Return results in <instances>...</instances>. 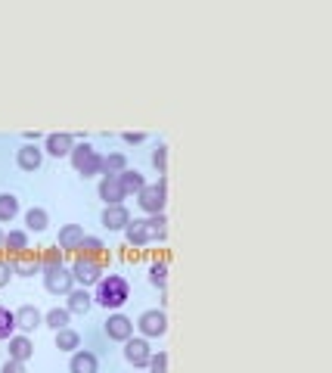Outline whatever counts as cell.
<instances>
[{
    "label": "cell",
    "instance_id": "obj_1",
    "mask_svg": "<svg viewBox=\"0 0 332 373\" xmlns=\"http://www.w3.org/2000/svg\"><path fill=\"white\" fill-rule=\"evenodd\" d=\"M93 302L109 308V311H118L121 305L131 299V283H127L121 274H109V277H99V283L93 286Z\"/></svg>",
    "mask_w": 332,
    "mask_h": 373
},
{
    "label": "cell",
    "instance_id": "obj_2",
    "mask_svg": "<svg viewBox=\"0 0 332 373\" xmlns=\"http://www.w3.org/2000/svg\"><path fill=\"white\" fill-rule=\"evenodd\" d=\"M69 159H71V168H75L81 177L99 175V165H103L99 149H93L90 143H75V147H71V153H69Z\"/></svg>",
    "mask_w": 332,
    "mask_h": 373
},
{
    "label": "cell",
    "instance_id": "obj_3",
    "mask_svg": "<svg viewBox=\"0 0 332 373\" xmlns=\"http://www.w3.org/2000/svg\"><path fill=\"white\" fill-rule=\"evenodd\" d=\"M137 203H140V209L146 215L165 212V203H168V177H158L155 184H146L137 193Z\"/></svg>",
    "mask_w": 332,
    "mask_h": 373
},
{
    "label": "cell",
    "instance_id": "obj_4",
    "mask_svg": "<svg viewBox=\"0 0 332 373\" xmlns=\"http://www.w3.org/2000/svg\"><path fill=\"white\" fill-rule=\"evenodd\" d=\"M71 277L88 290V286H97L99 277H103V262L99 258H75L71 262Z\"/></svg>",
    "mask_w": 332,
    "mask_h": 373
},
{
    "label": "cell",
    "instance_id": "obj_5",
    "mask_svg": "<svg viewBox=\"0 0 332 373\" xmlns=\"http://www.w3.org/2000/svg\"><path fill=\"white\" fill-rule=\"evenodd\" d=\"M137 327H140L143 339H158V336L168 333V314H165L162 308H149V311L140 314Z\"/></svg>",
    "mask_w": 332,
    "mask_h": 373
},
{
    "label": "cell",
    "instance_id": "obj_6",
    "mask_svg": "<svg viewBox=\"0 0 332 373\" xmlns=\"http://www.w3.org/2000/svg\"><path fill=\"white\" fill-rule=\"evenodd\" d=\"M41 274H44L47 292H53V296H69V292L75 290V277H71V268H66V264L50 268V271H41Z\"/></svg>",
    "mask_w": 332,
    "mask_h": 373
},
{
    "label": "cell",
    "instance_id": "obj_7",
    "mask_svg": "<svg viewBox=\"0 0 332 373\" xmlns=\"http://www.w3.org/2000/svg\"><path fill=\"white\" fill-rule=\"evenodd\" d=\"M6 264H10V271L16 277H34L41 274V258H38V249H25V252L6 258Z\"/></svg>",
    "mask_w": 332,
    "mask_h": 373
},
{
    "label": "cell",
    "instance_id": "obj_8",
    "mask_svg": "<svg viewBox=\"0 0 332 373\" xmlns=\"http://www.w3.org/2000/svg\"><path fill=\"white\" fill-rule=\"evenodd\" d=\"M149 355H153V348H149V342L143 339V336H131V339H125V361L127 364H134V367H146Z\"/></svg>",
    "mask_w": 332,
    "mask_h": 373
},
{
    "label": "cell",
    "instance_id": "obj_9",
    "mask_svg": "<svg viewBox=\"0 0 332 373\" xmlns=\"http://www.w3.org/2000/svg\"><path fill=\"white\" fill-rule=\"evenodd\" d=\"M97 193H99V199H103L106 205H125V199H127L125 190H121V184H118V175H103Z\"/></svg>",
    "mask_w": 332,
    "mask_h": 373
},
{
    "label": "cell",
    "instance_id": "obj_10",
    "mask_svg": "<svg viewBox=\"0 0 332 373\" xmlns=\"http://www.w3.org/2000/svg\"><path fill=\"white\" fill-rule=\"evenodd\" d=\"M103 330H106L109 339L125 342V339H131V336H134V320L125 318V314H109V320L103 324Z\"/></svg>",
    "mask_w": 332,
    "mask_h": 373
},
{
    "label": "cell",
    "instance_id": "obj_11",
    "mask_svg": "<svg viewBox=\"0 0 332 373\" xmlns=\"http://www.w3.org/2000/svg\"><path fill=\"white\" fill-rule=\"evenodd\" d=\"M16 162L22 171H38L41 165H44V149H41L38 143H22V147L16 149Z\"/></svg>",
    "mask_w": 332,
    "mask_h": 373
},
{
    "label": "cell",
    "instance_id": "obj_12",
    "mask_svg": "<svg viewBox=\"0 0 332 373\" xmlns=\"http://www.w3.org/2000/svg\"><path fill=\"white\" fill-rule=\"evenodd\" d=\"M99 221H103L106 231H125L131 224V212H127V205H106Z\"/></svg>",
    "mask_w": 332,
    "mask_h": 373
},
{
    "label": "cell",
    "instance_id": "obj_13",
    "mask_svg": "<svg viewBox=\"0 0 332 373\" xmlns=\"http://www.w3.org/2000/svg\"><path fill=\"white\" fill-rule=\"evenodd\" d=\"M71 147H75V137H71V134H66V131H60V134H47V137H44V153L56 156V159L69 156V153H71Z\"/></svg>",
    "mask_w": 332,
    "mask_h": 373
},
{
    "label": "cell",
    "instance_id": "obj_14",
    "mask_svg": "<svg viewBox=\"0 0 332 373\" xmlns=\"http://www.w3.org/2000/svg\"><path fill=\"white\" fill-rule=\"evenodd\" d=\"M99 370V361L97 355L88 348H78L71 351V361H69V373H97Z\"/></svg>",
    "mask_w": 332,
    "mask_h": 373
},
{
    "label": "cell",
    "instance_id": "obj_15",
    "mask_svg": "<svg viewBox=\"0 0 332 373\" xmlns=\"http://www.w3.org/2000/svg\"><path fill=\"white\" fill-rule=\"evenodd\" d=\"M84 236H88V233H84L81 224H66V227L60 231V236H56V246H60L62 252H75V249L81 246Z\"/></svg>",
    "mask_w": 332,
    "mask_h": 373
},
{
    "label": "cell",
    "instance_id": "obj_16",
    "mask_svg": "<svg viewBox=\"0 0 332 373\" xmlns=\"http://www.w3.org/2000/svg\"><path fill=\"white\" fill-rule=\"evenodd\" d=\"M6 342H10V346H6V348H10V361H19V364H25L28 358L34 355V342L28 339L25 333H19V336H10V339H6Z\"/></svg>",
    "mask_w": 332,
    "mask_h": 373
},
{
    "label": "cell",
    "instance_id": "obj_17",
    "mask_svg": "<svg viewBox=\"0 0 332 373\" xmlns=\"http://www.w3.org/2000/svg\"><path fill=\"white\" fill-rule=\"evenodd\" d=\"M41 324H44V314L34 305H22L16 311V330H22V333H32V330H38Z\"/></svg>",
    "mask_w": 332,
    "mask_h": 373
},
{
    "label": "cell",
    "instance_id": "obj_18",
    "mask_svg": "<svg viewBox=\"0 0 332 373\" xmlns=\"http://www.w3.org/2000/svg\"><path fill=\"white\" fill-rule=\"evenodd\" d=\"M75 258H99V262H106V243L99 240V236H84L81 246L75 249Z\"/></svg>",
    "mask_w": 332,
    "mask_h": 373
},
{
    "label": "cell",
    "instance_id": "obj_19",
    "mask_svg": "<svg viewBox=\"0 0 332 373\" xmlns=\"http://www.w3.org/2000/svg\"><path fill=\"white\" fill-rule=\"evenodd\" d=\"M125 236H127V243H131V246H146V243H153V240H149L146 218H131V224L125 227Z\"/></svg>",
    "mask_w": 332,
    "mask_h": 373
},
{
    "label": "cell",
    "instance_id": "obj_20",
    "mask_svg": "<svg viewBox=\"0 0 332 373\" xmlns=\"http://www.w3.org/2000/svg\"><path fill=\"white\" fill-rule=\"evenodd\" d=\"M90 305H93V296L84 286H78V290H71L69 292V305H66V311L69 314H88L90 311Z\"/></svg>",
    "mask_w": 332,
    "mask_h": 373
},
{
    "label": "cell",
    "instance_id": "obj_21",
    "mask_svg": "<svg viewBox=\"0 0 332 373\" xmlns=\"http://www.w3.org/2000/svg\"><path fill=\"white\" fill-rule=\"evenodd\" d=\"M118 184H121V190H125V196H131V193H140L143 186H146V177H143L137 168H125L118 175Z\"/></svg>",
    "mask_w": 332,
    "mask_h": 373
},
{
    "label": "cell",
    "instance_id": "obj_22",
    "mask_svg": "<svg viewBox=\"0 0 332 373\" xmlns=\"http://www.w3.org/2000/svg\"><path fill=\"white\" fill-rule=\"evenodd\" d=\"M25 249H32V246H28V231H10V233H6V240H4V252H6V258L25 252Z\"/></svg>",
    "mask_w": 332,
    "mask_h": 373
},
{
    "label": "cell",
    "instance_id": "obj_23",
    "mask_svg": "<svg viewBox=\"0 0 332 373\" xmlns=\"http://www.w3.org/2000/svg\"><path fill=\"white\" fill-rule=\"evenodd\" d=\"M56 348H60V351H78V348H81V333L71 330V327L56 330Z\"/></svg>",
    "mask_w": 332,
    "mask_h": 373
},
{
    "label": "cell",
    "instance_id": "obj_24",
    "mask_svg": "<svg viewBox=\"0 0 332 373\" xmlns=\"http://www.w3.org/2000/svg\"><path fill=\"white\" fill-rule=\"evenodd\" d=\"M125 168H127V156L125 153H109V156H103L99 175H121Z\"/></svg>",
    "mask_w": 332,
    "mask_h": 373
},
{
    "label": "cell",
    "instance_id": "obj_25",
    "mask_svg": "<svg viewBox=\"0 0 332 373\" xmlns=\"http://www.w3.org/2000/svg\"><path fill=\"white\" fill-rule=\"evenodd\" d=\"M19 215V199L13 193H0V224H10Z\"/></svg>",
    "mask_w": 332,
    "mask_h": 373
},
{
    "label": "cell",
    "instance_id": "obj_26",
    "mask_svg": "<svg viewBox=\"0 0 332 373\" xmlns=\"http://www.w3.org/2000/svg\"><path fill=\"white\" fill-rule=\"evenodd\" d=\"M38 258H41V271L60 268V264H62V249L60 246H44V249H38Z\"/></svg>",
    "mask_w": 332,
    "mask_h": 373
},
{
    "label": "cell",
    "instance_id": "obj_27",
    "mask_svg": "<svg viewBox=\"0 0 332 373\" xmlns=\"http://www.w3.org/2000/svg\"><path fill=\"white\" fill-rule=\"evenodd\" d=\"M47 224H50V215L44 209H28L25 212V227H28V231L41 233V231H47Z\"/></svg>",
    "mask_w": 332,
    "mask_h": 373
},
{
    "label": "cell",
    "instance_id": "obj_28",
    "mask_svg": "<svg viewBox=\"0 0 332 373\" xmlns=\"http://www.w3.org/2000/svg\"><path fill=\"white\" fill-rule=\"evenodd\" d=\"M69 320H71V314L66 311V308H50V311L44 314V324L53 330V333H56V330H66Z\"/></svg>",
    "mask_w": 332,
    "mask_h": 373
},
{
    "label": "cell",
    "instance_id": "obj_29",
    "mask_svg": "<svg viewBox=\"0 0 332 373\" xmlns=\"http://www.w3.org/2000/svg\"><path fill=\"white\" fill-rule=\"evenodd\" d=\"M10 336H16V311L0 305V342H6Z\"/></svg>",
    "mask_w": 332,
    "mask_h": 373
},
{
    "label": "cell",
    "instance_id": "obj_30",
    "mask_svg": "<svg viewBox=\"0 0 332 373\" xmlns=\"http://www.w3.org/2000/svg\"><path fill=\"white\" fill-rule=\"evenodd\" d=\"M146 224H149V240H165V231H168V218H165V212L149 215Z\"/></svg>",
    "mask_w": 332,
    "mask_h": 373
},
{
    "label": "cell",
    "instance_id": "obj_31",
    "mask_svg": "<svg viewBox=\"0 0 332 373\" xmlns=\"http://www.w3.org/2000/svg\"><path fill=\"white\" fill-rule=\"evenodd\" d=\"M149 159H153V168L158 171V175H162V177L168 175V147H165V143H158Z\"/></svg>",
    "mask_w": 332,
    "mask_h": 373
},
{
    "label": "cell",
    "instance_id": "obj_32",
    "mask_svg": "<svg viewBox=\"0 0 332 373\" xmlns=\"http://www.w3.org/2000/svg\"><path fill=\"white\" fill-rule=\"evenodd\" d=\"M149 283L158 286V290H165V283H168V264H165V262H155L153 268H149Z\"/></svg>",
    "mask_w": 332,
    "mask_h": 373
},
{
    "label": "cell",
    "instance_id": "obj_33",
    "mask_svg": "<svg viewBox=\"0 0 332 373\" xmlns=\"http://www.w3.org/2000/svg\"><path fill=\"white\" fill-rule=\"evenodd\" d=\"M146 367L149 373H168V351H153Z\"/></svg>",
    "mask_w": 332,
    "mask_h": 373
},
{
    "label": "cell",
    "instance_id": "obj_34",
    "mask_svg": "<svg viewBox=\"0 0 332 373\" xmlns=\"http://www.w3.org/2000/svg\"><path fill=\"white\" fill-rule=\"evenodd\" d=\"M121 140L131 143V147H140V143L146 140V134H143V131H125V134H121Z\"/></svg>",
    "mask_w": 332,
    "mask_h": 373
},
{
    "label": "cell",
    "instance_id": "obj_35",
    "mask_svg": "<svg viewBox=\"0 0 332 373\" xmlns=\"http://www.w3.org/2000/svg\"><path fill=\"white\" fill-rule=\"evenodd\" d=\"M0 373H28V370H25V364L10 361V358H6V364H4V367H0Z\"/></svg>",
    "mask_w": 332,
    "mask_h": 373
},
{
    "label": "cell",
    "instance_id": "obj_36",
    "mask_svg": "<svg viewBox=\"0 0 332 373\" xmlns=\"http://www.w3.org/2000/svg\"><path fill=\"white\" fill-rule=\"evenodd\" d=\"M10 274H13V271H10V264H0V286H6V283H10Z\"/></svg>",
    "mask_w": 332,
    "mask_h": 373
},
{
    "label": "cell",
    "instance_id": "obj_37",
    "mask_svg": "<svg viewBox=\"0 0 332 373\" xmlns=\"http://www.w3.org/2000/svg\"><path fill=\"white\" fill-rule=\"evenodd\" d=\"M4 240H6V233H4V231H0V249H4Z\"/></svg>",
    "mask_w": 332,
    "mask_h": 373
}]
</instances>
